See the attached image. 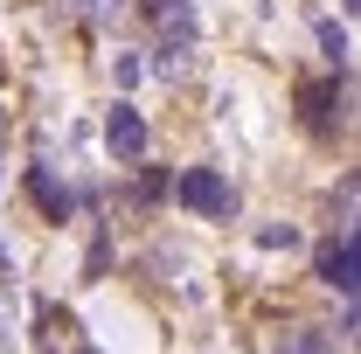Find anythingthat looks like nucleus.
I'll return each instance as SVG.
<instances>
[{
  "mask_svg": "<svg viewBox=\"0 0 361 354\" xmlns=\"http://www.w3.org/2000/svg\"><path fill=\"white\" fill-rule=\"evenodd\" d=\"M174 195H180V209H195V216H236V188H229L216 167H188V174L174 181Z\"/></svg>",
  "mask_w": 361,
  "mask_h": 354,
  "instance_id": "obj_1",
  "label": "nucleus"
},
{
  "mask_svg": "<svg viewBox=\"0 0 361 354\" xmlns=\"http://www.w3.org/2000/svg\"><path fill=\"white\" fill-rule=\"evenodd\" d=\"M319 278H326L341 299H355V285H361L355 278V229H341L334 243H319Z\"/></svg>",
  "mask_w": 361,
  "mask_h": 354,
  "instance_id": "obj_2",
  "label": "nucleus"
},
{
  "mask_svg": "<svg viewBox=\"0 0 361 354\" xmlns=\"http://www.w3.org/2000/svg\"><path fill=\"white\" fill-rule=\"evenodd\" d=\"M104 146H111L118 160H139V153H146V118H139L133 104H111V118H104Z\"/></svg>",
  "mask_w": 361,
  "mask_h": 354,
  "instance_id": "obj_3",
  "label": "nucleus"
},
{
  "mask_svg": "<svg viewBox=\"0 0 361 354\" xmlns=\"http://www.w3.org/2000/svg\"><path fill=\"white\" fill-rule=\"evenodd\" d=\"M153 28L167 35L174 56H188V42H195V7L188 0H153Z\"/></svg>",
  "mask_w": 361,
  "mask_h": 354,
  "instance_id": "obj_4",
  "label": "nucleus"
},
{
  "mask_svg": "<svg viewBox=\"0 0 361 354\" xmlns=\"http://www.w3.org/2000/svg\"><path fill=\"white\" fill-rule=\"evenodd\" d=\"M299 104H306V126H313V133H334V104H341V84H306V90H299Z\"/></svg>",
  "mask_w": 361,
  "mask_h": 354,
  "instance_id": "obj_5",
  "label": "nucleus"
},
{
  "mask_svg": "<svg viewBox=\"0 0 361 354\" xmlns=\"http://www.w3.org/2000/svg\"><path fill=\"white\" fill-rule=\"evenodd\" d=\"M28 195H35V202H42V216H70V188H63V181L49 174V167H28Z\"/></svg>",
  "mask_w": 361,
  "mask_h": 354,
  "instance_id": "obj_6",
  "label": "nucleus"
},
{
  "mask_svg": "<svg viewBox=\"0 0 361 354\" xmlns=\"http://www.w3.org/2000/svg\"><path fill=\"white\" fill-rule=\"evenodd\" d=\"M278 354H334V334H319V326H285V334H278Z\"/></svg>",
  "mask_w": 361,
  "mask_h": 354,
  "instance_id": "obj_7",
  "label": "nucleus"
},
{
  "mask_svg": "<svg viewBox=\"0 0 361 354\" xmlns=\"http://www.w3.org/2000/svg\"><path fill=\"white\" fill-rule=\"evenodd\" d=\"M319 49H326V56H334V63H348V28H341V21H319Z\"/></svg>",
  "mask_w": 361,
  "mask_h": 354,
  "instance_id": "obj_8",
  "label": "nucleus"
},
{
  "mask_svg": "<svg viewBox=\"0 0 361 354\" xmlns=\"http://www.w3.org/2000/svg\"><path fill=\"white\" fill-rule=\"evenodd\" d=\"M257 243H264V250H292L299 229H292V222H271V229H257Z\"/></svg>",
  "mask_w": 361,
  "mask_h": 354,
  "instance_id": "obj_9",
  "label": "nucleus"
},
{
  "mask_svg": "<svg viewBox=\"0 0 361 354\" xmlns=\"http://www.w3.org/2000/svg\"><path fill=\"white\" fill-rule=\"evenodd\" d=\"M118 7H126V0H90V14H97V21H118Z\"/></svg>",
  "mask_w": 361,
  "mask_h": 354,
  "instance_id": "obj_10",
  "label": "nucleus"
},
{
  "mask_svg": "<svg viewBox=\"0 0 361 354\" xmlns=\"http://www.w3.org/2000/svg\"><path fill=\"white\" fill-rule=\"evenodd\" d=\"M0 354H14V334H7V319H0Z\"/></svg>",
  "mask_w": 361,
  "mask_h": 354,
  "instance_id": "obj_11",
  "label": "nucleus"
},
{
  "mask_svg": "<svg viewBox=\"0 0 361 354\" xmlns=\"http://www.w3.org/2000/svg\"><path fill=\"white\" fill-rule=\"evenodd\" d=\"M0 146H7V111H0Z\"/></svg>",
  "mask_w": 361,
  "mask_h": 354,
  "instance_id": "obj_12",
  "label": "nucleus"
},
{
  "mask_svg": "<svg viewBox=\"0 0 361 354\" xmlns=\"http://www.w3.org/2000/svg\"><path fill=\"white\" fill-rule=\"evenodd\" d=\"M84 354H90V348H84Z\"/></svg>",
  "mask_w": 361,
  "mask_h": 354,
  "instance_id": "obj_13",
  "label": "nucleus"
}]
</instances>
